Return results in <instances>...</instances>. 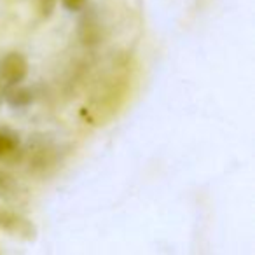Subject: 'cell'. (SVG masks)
Returning a JSON list of instances; mask_svg holds the SVG:
<instances>
[{"mask_svg":"<svg viewBox=\"0 0 255 255\" xmlns=\"http://www.w3.org/2000/svg\"><path fill=\"white\" fill-rule=\"evenodd\" d=\"M0 229L18 238H23V240L35 238V227L32 226V222L18 213L7 212V210H0Z\"/></svg>","mask_w":255,"mask_h":255,"instance_id":"1","label":"cell"},{"mask_svg":"<svg viewBox=\"0 0 255 255\" xmlns=\"http://www.w3.org/2000/svg\"><path fill=\"white\" fill-rule=\"evenodd\" d=\"M23 96H32V95H30L28 91H25V89H18V91L9 93V100H11L14 105H25V103H28L23 100Z\"/></svg>","mask_w":255,"mask_h":255,"instance_id":"5","label":"cell"},{"mask_svg":"<svg viewBox=\"0 0 255 255\" xmlns=\"http://www.w3.org/2000/svg\"><path fill=\"white\" fill-rule=\"evenodd\" d=\"M39 4H40V12L47 16L51 11H53L54 4H56V0H39Z\"/></svg>","mask_w":255,"mask_h":255,"instance_id":"7","label":"cell"},{"mask_svg":"<svg viewBox=\"0 0 255 255\" xmlns=\"http://www.w3.org/2000/svg\"><path fill=\"white\" fill-rule=\"evenodd\" d=\"M26 72H28V63L19 53H9L0 61V77L11 86L19 84L26 77Z\"/></svg>","mask_w":255,"mask_h":255,"instance_id":"2","label":"cell"},{"mask_svg":"<svg viewBox=\"0 0 255 255\" xmlns=\"http://www.w3.org/2000/svg\"><path fill=\"white\" fill-rule=\"evenodd\" d=\"M14 194H16V187H14V184H12V180L7 175L0 173V198L11 199Z\"/></svg>","mask_w":255,"mask_h":255,"instance_id":"4","label":"cell"},{"mask_svg":"<svg viewBox=\"0 0 255 255\" xmlns=\"http://www.w3.org/2000/svg\"><path fill=\"white\" fill-rule=\"evenodd\" d=\"M16 147H18V140H16L14 136L7 135V133H4V131H0V159L14 152Z\"/></svg>","mask_w":255,"mask_h":255,"instance_id":"3","label":"cell"},{"mask_svg":"<svg viewBox=\"0 0 255 255\" xmlns=\"http://www.w3.org/2000/svg\"><path fill=\"white\" fill-rule=\"evenodd\" d=\"M61 2H63L65 7H67L68 11H72V12L81 11V9L88 4V0H61Z\"/></svg>","mask_w":255,"mask_h":255,"instance_id":"6","label":"cell"}]
</instances>
